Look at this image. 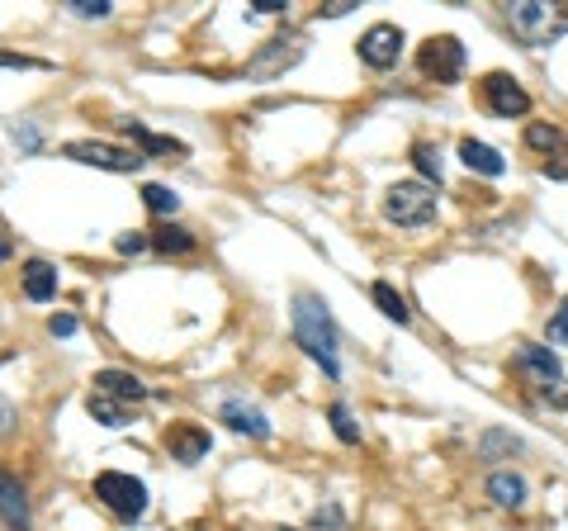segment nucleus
<instances>
[{
  "mask_svg": "<svg viewBox=\"0 0 568 531\" xmlns=\"http://www.w3.org/2000/svg\"><path fill=\"white\" fill-rule=\"evenodd\" d=\"M564 408H568V394H564Z\"/></svg>",
  "mask_w": 568,
  "mask_h": 531,
  "instance_id": "e433bc0d",
  "label": "nucleus"
},
{
  "mask_svg": "<svg viewBox=\"0 0 568 531\" xmlns=\"http://www.w3.org/2000/svg\"><path fill=\"white\" fill-rule=\"evenodd\" d=\"M15 422H19L15 403H5V399H0V437H10V432H15Z\"/></svg>",
  "mask_w": 568,
  "mask_h": 531,
  "instance_id": "2f4dec72",
  "label": "nucleus"
},
{
  "mask_svg": "<svg viewBox=\"0 0 568 531\" xmlns=\"http://www.w3.org/2000/svg\"><path fill=\"white\" fill-rule=\"evenodd\" d=\"M327 418H332V432H337L346 446L360 441V427H355V418H351V408H346V403H332V408H327Z\"/></svg>",
  "mask_w": 568,
  "mask_h": 531,
  "instance_id": "393cba45",
  "label": "nucleus"
},
{
  "mask_svg": "<svg viewBox=\"0 0 568 531\" xmlns=\"http://www.w3.org/2000/svg\"><path fill=\"white\" fill-rule=\"evenodd\" d=\"M526 147H535V152H554V157H564L568 152V138L554 124H526Z\"/></svg>",
  "mask_w": 568,
  "mask_h": 531,
  "instance_id": "4be33fe9",
  "label": "nucleus"
},
{
  "mask_svg": "<svg viewBox=\"0 0 568 531\" xmlns=\"http://www.w3.org/2000/svg\"><path fill=\"white\" fill-rule=\"evenodd\" d=\"M147 238H152V247H157L161 257H190L195 252V233H185L176 223H157Z\"/></svg>",
  "mask_w": 568,
  "mask_h": 531,
  "instance_id": "6ab92c4d",
  "label": "nucleus"
},
{
  "mask_svg": "<svg viewBox=\"0 0 568 531\" xmlns=\"http://www.w3.org/2000/svg\"><path fill=\"white\" fill-rule=\"evenodd\" d=\"M488 498L497 508H521L526 503V479L512 475V470H497V475H488Z\"/></svg>",
  "mask_w": 568,
  "mask_h": 531,
  "instance_id": "aec40b11",
  "label": "nucleus"
},
{
  "mask_svg": "<svg viewBox=\"0 0 568 531\" xmlns=\"http://www.w3.org/2000/svg\"><path fill=\"white\" fill-rule=\"evenodd\" d=\"M417 67H422V76H431V81H441V86H455L464 72V43L455 34H436L422 43V53H417Z\"/></svg>",
  "mask_w": 568,
  "mask_h": 531,
  "instance_id": "20e7f679",
  "label": "nucleus"
},
{
  "mask_svg": "<svg viewBox=\"0 0 568 531\" xmlns=\"http://www.w3.org/2000/svg\"><path fill=\"white\" fill-rule=\"evenodd\" d=\"M303 53H308L303 34H275L270 43H261V53L247 62V72L261 76V81H275V76H284L289 67H299Z\"/></svg>",
  "mask_w": 568,
  "mask_h": 531,
  "instance_id": "39448f33",
  "label": "nucleus"
},
{
  "mask_svg": "<svg viewBox=\"0 0 568 531\" xmlns=\"http://www.w3.org/2000/svg\"><path fill=\"white\" fill-rule=\"evenodd\" d=\"M0 67H19V72H29V67H43L38 57H24V53H0Z\"/></svg>",
  "mask_w": 568,
  "mask_h": 531,
  "instance_id": "7c9ffc66",
  "label": "nucleus"
},
{
  "mask_svg": "<svg viewBox=\"0 0 568 531\" xmlns=\"http://www.w3.org/2000/svg\"><path fill=\"white\" fill-rule=\"evenodd\" d=\"M545 176H550V181H568V152L554 157V162H545Z\"/></svg>",
  "mask_w": 568,
  "mask_h": 531,
  "instance_id": "473e14b6",
  "label": "nucleus"
},
{
  "mask_svg": "<svg viewBox=\"0 0 568 531\" xmlns=\"http://www.w3.org/2000/svg\"><path fill=\"white\" fill-rule=\"evenodd\" d=\"M67 10L76 19H109L114 5H109V0H67Z\"/></svg>",
  "mask_w": 568,
  "mask_h": 531,
  "instance_id": "a878e982",
  "label": "nucleus"
},
{
  "mask_svg": "<svg viewBox=\"0 0 568 531\" xmlns=\"http://www.w3.org/2000/svg\"><path fill=\"white\" fill-rule=\"evenodd\" d=\"M384 219L398 228H426L436 219V190L426 181H398L384 195Z\"/></svg>",
  "mask_w": 568,
  "mask_h": 531,
  "instance_id": "7ed1b4c3",
  "label": "nucleus"
},
{
  "mask_svg": "<svg viewBox=\"0 0 568 531\" xmlns=\"http://www.w3.org/2000/svg\"><path fill=\"white\" fill-rule=\"evenodd\" d=\"M550 5L545 0H521V5H507V19H512V29L526 43H550L554 29H550Z\"/></svg>",
  "mask_w": 568,
  "mask_h": 531,
  "instance_id": "9d476101",
  "label": "nucleus"
},
{
  "mask_svg": "<svg viewBox=\"0 0 568 531\" xmlns=\"http://www.w3.org/2000/svg\"><path fill=\"white\" fill-rule=\"evenodd\" d=\"M218 418L228 422L232 432H242V437H256V441H266V437H270L266 413H261V408H251V403H242V399H228Z\"/></svg>",
  "mask_w": 568,
  "mask_h": 531,
  "instance_id": "2eb2a0df",
  "label": "nucleus"
},
{
  "mask_svg": "<svg viewBox=\"0 0 568 531\" xmlns=\"http://www.w3.org/2000/svg\"><path fill=\"white\" fill-rule=\"evenodd\" d=\"M337 527H341L337 508H318V513H313V531H337Z\"/></svg>",
  "mask_w": 568,
  "mask_h": 531,
  "instance_id": "c85d7f7f",
  "label": "nucleus"
},
{
  "mask_svg": "<svg viewBox=\"0 0 568 531\" xmlns=\"http://www.w3.org/2000/svg\"><path fill=\"white\" fill-rule=\"evenodd\" d=\"M0 522L10 531H29V494H24V484H19L15 475H5L0 470Z\"/></svg>",
  "mask_w": 568,
  "mask_h": 531,
  "instance_id": "ddd939ff",
  "label": "nucleus"
},
{
  "mask_svg": "<svg viewBox=\"0 0 568 531\" xmlns=\"http://www.w3.org/2000/svg\"><path fill=\"white\" fill-rule=\"evenodd\" d=\"M124 138H133L142 157H157V162H185V157H190V147L180 143V138H166V133L142 129L138 119H124Z\"/></svg>",
  "mask_w": 568,
  "mask_h": 531,
  "instance_id": "9b49d317",
  "label": "nucleus"
},
{
  "mask_svg": "<svg viewBox=\"0 0 568 531\" xmlns=\"http://www.w3.org/2000/svg\"><path fill=\"white\" fill-rule=\"evenodd\" d=\"M19 280H24V294H29L34 304H48V299L57 294V266H53V261H43V257L24 261Z\"/></svg>",
  "mask_w": 568,
  "mask_h": 531,
  "instance_id": "dca6fc26",
  "label": "nucleus"
},
{
  "mask_svg": "<svg viewBox=\"0 0 568 531\" xmlns=\"http://www.w3.org/2000/svg\"><path fill=\"white\" fill-rule=\"evenodd\" d=\"M90 389H100V394H109V399L128 403V408H138V403L147 399V385H142L138 375H128V370H100Z\"/></svg>",
  "mask_w": 568,
  "mask_h": 531,
  "instance_id": "4468645a",
  "label": "nucleus"
},
{
  "mask_svg": "<svg viewBox=\"0 0 568 531\" xmlns=\"http://www.w3.org/2000/svg\"><path fill=\"white\" fill-rule=\"evenodd\" d=\"M142 204H147V209H152V214H161V219H166V214H176L180 209V200H176V190H166V185H142Z\"/></svg>",
  "mask_w": 568,
  "mask_h": 531,
  "instance_id": "b1692460",
  "label": "nucleus"
},
{
  "mask_svg": "<svg viewBox=\"0 0 568 531\" xmlns=\"http://www.w3.org/2000/svg\"><path fill=\"white\" fill-rule=\"evenodd\" d=\"M256 15H284V0H251Z\"/></svg>",
  "mask_w": 568,
  "mask_h": 531,
  "instance_id": "72a5a7b5",
  "label": "nucleus"
},
{
  "mask_svg": "<svg viewBox=\"0 0 568 531\" xmlns=\"http://www.w3.org/2000/svg\"><path fill=\"white\" fill-rule=\"evenodd\" d=\"M62 157L81 166H100V171H142V152L133 147H109V143H95V138H81V143H67Z\"/></svg>",
  "mask_w": 568,
  "mask_h": 531,
  "instance_id": "423d86ee",
  "label": "nucleus"
},
{
  "mask_svg": "<svg viewBox=\"0 0 568 531\" xmlns=\"http://www.w3.org/2000/svg\"><path fill=\"white\" fill-rule=\"evenodd\" d=\"M166 451H171V460H180V465H199V460L209 456V432L195 427V422H180V427L166 432Z\"/></svg>",
  "mask_w": 568,
  "mask_h": 531,
  "instance_id": "f8f14e48",
  "label": "nucleus"
},
{
  "mask_svg": "<svg viewBox=\"0 0 568 531\" xmlns=\"http://www.w3.org/2000/svg\"><path fill=\"white\" fill-rule=\"evenodd\" d=\"M86 413L100 422V427H128V422H133V408L119 399H109V394H100V389L86 394Z\"/></svg>",
  "mask_w": 568,
  "mask_h": 531,
  "instance_id": "a211bd4d",
  "label": "nucleus"
},
{
  "mask_svg": "<svg viewBox=\"0 0 568 531\" xmlns=\"http://www.w3.org/2000/svg\"><path fill=\"white\" fill-rule=\"evenodd\" d=\"M48 332H53V337H71V332H76V318H71V313H53V318H48Z\"/></svg>",
  "mask_w": 568,
  "mask_h": 531,
  "instance_id": "c756f323",
  "label": "nucleus"
},
{
  "mask_svg": "<svg viewBox=\"0 0 568 531\" xmlns=\"http://www.w3.org/2000/svg\"><path fill=\"white\" fill-rule=\"evenodd\" d=\"M351 10H355V0H337V5H327L322 15H327V19H341V15H351Z\"/></svg>",
  "mask_w": 568,
  "mask_h": 531,
  "instance_id": "f704fd0d",
  "label": "nucleus"
},
{
  "mask_svg": "<svg viewBox=\"0 0 568 531\" xmlns=\"http://www.w3.org/2000/svg\"><path fill=\"white\" fill-rule=\"evenodd\" d=\"M355 48H360V62H365V67L389 72V67H398V57H403V29H398V24H370Z\"/></svg>",
  "mask_w": 568,
  "mask_h": 531,
  "instance_id": "0eeeda50",
  "label": "nucleus"
},
{
  "mask_svg": "<svg viewBox=\"0 0 568 531\" xmlns=\"http://www.w3.org/2000/svg\"><path fill=\"white\" fill-rule=\"evenodd\" d=\"M370 299H374V304H379V313H384V318H393V323H408V318H412L408 299H403V294L393 290V285H384V280H374Z\"/></svg>",
  "mask_w": 568,
  "mask_h": 531,
  "instance_id": "412c9836",
  "label": "nucleus"
},
{
  "mask_svg": "<svg viewBox=\"0 0 568 531\" xmlns=\"http://www.w3.org/2000/svg\"><path fill=\"white\" fill-rule=\"evenodd\" d=\"M114 247H119V252H124V257H138L142 247H152V238H147V233H124V238L114 242Z\"/></svg>",
  "mask_w": 568,
  "mask_h": 531,
  "instance_id": "cd10ccee",
  "label": "nucleus"
},
{
  "mask_svg": "<svg viewBox=\"0 0 568 531\" xmlns=\"http://www.w3.org/2000/svg\"><path fill=\"white\" fill-rule=\"evenodd\" d=\"M90 494L100 498L119 522H142V513H147V484L124 475V470H100L95 484H90Z\"/></svg>",
  "mask_w": 568,
  "mask_h": 531,
  "instance_id": "f03ea898",
  "label": "nucleus"
},
{
  "mask_svg": "<svg viewBox=\"0 0 568 531\" xmlns=\"http://www.w3.org/2000/svg\"><path fill=\"white\" fill-rule=\"evenodd\" d=\"M294 342H299L313 361H318L332 380L341 375V361H337V323L327 313V299L313 290H299L294 294Z\"/></svg>",
  "mask_w": 568,
  "mask_h": 531,
  "instance_id": "f257e3e1",
  "label": "nucleus"
},
{
  "mask_svg": "<svg viewBox=\"0 0 568 531\" xmlns=\"http://www.w3.org/2000/svg\"><path fill=\"white\" fill-rule=\"evenodd\" d=\"M460 157L469 171H479V176H502L507 171V162H502V152L488 143H479V138H464L460 143Z\"/></svg>",
  "mask_w": 568,
  "mask_h": 531,
  "instance_id": "f3484780",
  "label": "nucleus"
},
{
  "mask_svg": "<svg viewBox=\"0 0 568 531\" xmlns=\"http://www.w3.org/2000/svg\"><path fill=\"white\" fill-rule=\"evenodd\" d=\"M412 166L426 176V185H441L445 162H441V147L436 143H412Z\"/></svg>",
  "mask_w": 568,
  "mask_h": 531,
  "instance_id": "5701e85b",
  "label": "nucleus"
},
{
  "mask_svg": "<svg viewBox=\"0 0 568 531\" xmlns=\"http://www.w3.org/2000/svg\"><path fill=\"white\" fill-rule=\"evenodd\" d=\"M483 105H488L497 119H516V114L531 110V95L521 91L507 72H488L483 76Z\"/></svg>",
  "mask_w": 568,
  "mask_h": 531,
  "instance_id": "6e6552de",
  "label": "nucleus"
},
{
  "mask_svg": "<svg viewBox=\"0 0 568 531\" xmlns=\"http://www.w3.org/2000/svg\"><path fill=\"white\" fill-rule=\"evenodd\" d=\"M516 370H521L535 389H554L559 380H564L559 356H554L550 347H540V342H521V347H516Z\"/></svg>",
  "mask_w": 568,
  "mask_h": 531,
  "instance_id": "1a4fd4ad",
  "label": "nucleus"
},
{
  "mask_svg": "<svg viewBox=\"0 0 568 531\" xmlns=\"http://www.w3.org/2000/svg\"><path fill=\"white\" fill-rule=\"evenodd\" d=\"M10 261V238H5V228H0V266Z\"/></svg>",
  "mask_w": 568,
  "mask_h": 531,
  "instance_id": "c9c22d12",
  "label": "nucleus"
},
{
  "mask_svg": "<svg viewBox=\"0 0 568 531\" xmlns=\"http://www.w3.org/2000/svg\"><path fill=\"white\" fill-rule=\"evenodd\" d=\"M550 342L554 347H568V299L554 309V318H550Z\"/></svg>",
  "mask_w": 568,
  "mask_h": 531,
  "instance_id": "bb28decb",
  "label": "nucleus"
}]
</instances>
